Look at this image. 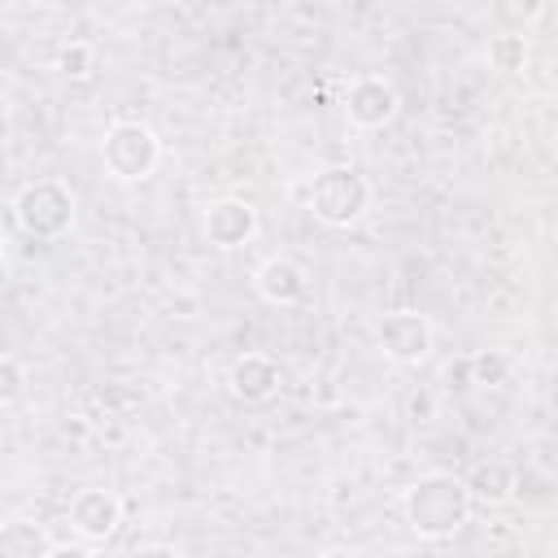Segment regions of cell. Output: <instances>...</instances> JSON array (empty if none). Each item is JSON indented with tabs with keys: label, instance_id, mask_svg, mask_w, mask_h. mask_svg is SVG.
<instances>
[{
	"label": "cell",
	"instance_id": "20",
	"mask_svg": "<svg viewBox=\"0 0 558 558\" xmlns=\"http://www.w3.org/2000/svg\"><path fill=\"white\" fill-rule=\"evenodd\" d=\"M0 262H4V227H0Z\"/></svg>",
	"mask_w": 558,
	"mask_h": 558
},
{
	"label": "cell",
	"instance_id": "2",
	"mask_svg": "<svg viewBox=\"0 0 558 558\" xmlns=\"http://www.w3.org/2000/svg\"><path fill=\"white\" fill-rule=\"evenodd\" d=\"M74 209H78V201H74L70 183H65V179H52V174L22 183L17 196H13V218H17V227H22L31 240H48V244L61 240V235H70Z\"/></svg>",
	"mask_w": 558,
	"mask_h": 558
},
{
	"label": "cell",
	"instance_id": "15",
	"mask_svg": "<svg viewBox=\"0 0 558 558\" xmlns=\"http://www.w3.org/2000/svg\"><path fill=\"white\" fill-rule=\"evenodd\" d=\"M57 70L65 74V78H92L96 74V48L92 44H83V39H70V44H61V52H57Z\"/></svg>",
	"mask_w": 558,
	"mask_h": 558
},
{
	"label": "cell",
	"instance_id": "5",
	"mask_svg": "<svg viewBox=\"0 0 558 558\" xmlns=\"http://www.w3.org/2000/svg\"><path fill=\"white\" fill-rule=\"evenodd\" d=\"M432 340H436V331L418 310H392L375 327V344L397 366H423L432 357Z\"/></svg>",
	"mask_w": 558,
	"mask_h": 558
},
{
	"label": "cell",
	"instance_id": "12",
	"mask_svg": "<svg viewBox=\"0 0 558 558\" xmlns=\"http://www.w3.org/2000/svg\"><path fill=\"white\" fill-rule=\"evenodd\" d=\"M514 488H519V480H514V471L506 466V462H480L475 466V475L466 480V493H471V501L480 497V501H488V506H501V501H510L514 497Z\"/></svg>",
	"mask_w": 558,
	"mask_h": 558
},
{
	"label": "cell",
	"instance_id": "3",
	"mask_svg": "<svg viewBox=\"0 0 558 558\" xmlns=\"http://www.w3.org/2000/svg\"><path fill=\"white\" fill-rule=\"evenodd\" d=\"M371 183H366V174L362 170H353V166H323L314 179H310V196H305V205H310V214L323 222V227H353L366 209H371Z\"/></svg>",
	"mask_w": 558,
	"mask_h": 558
},
{
	"label": "cell",
	"instance_id": "7",
	"mask_svg": "<svg viewBox=\"0 0 558 558\" xmlns=\"http://www.w3.org/2000/svg\"><path fill=\"white\" fill-rule=\"evenodd\" d=\"M65 523L83 545L109 541L122 523V497L113 488H78L65 506Z\"/></svg>",
	"mask_w": 558,
	"mask_h": 558
},
{
	"label": "cell",
	"instance_id": "9",
	"mask_svg": "<svg viewBox=\"0 0 558 558\" xmlns=\"http://www.w3.org/2000/svg\"><path fill=\"white\" fill-rule=\"evenodd\" d=\"M253 292L266 305H301L310 296V270L296 257L275 253L253 270Z\"/></svg>",
	"mask_w": 558,
	"mask_h": 558
},
{
	"label": "cell",
	"instance_id": "19",
	"mask_svg": "<svg viewBox=\"0 0 558 558\" xmlns=\"http://www.w3.org/2000/svg\"><path fill=\"white\" fill-rule=\"evenodd\" d=\"M318 558H362L357 549H349V545H331V549H323Z\"/></svg>",
	"mask_w": 558,
	"mask_h": 558
},
{
	"label": "cell",
	"instance_id": "6",
	"mask_svg": "<svg viewBox=\"0 0 558 558\" xmlns=\"http://www.w3.org/2000/svg\"><path fill=\"white\" fill-rule=\"evenodd\" d=\"M257 227H262L257 205L244 201V196H218V201H209L205 214H201V231H205V240H209L214 248H222V253L244 248V244L257 235Z\"/></svg>",
	"mask_w": 558,
	"mask_h": 558
},
{
	"label": "cell",
	"instance_id": "16",
	"mask_svg": "<svg viewBox=\"0 0 558 558\" xmlns=\"http://www.w3.org/2000/svg\"><path fill=\"white\" fill-rule=\"evenodd\" d=\"M22 392H26V366L13 353H0V410L22 401Z\"/></svg>",
	"mask_w": 558,
	"mask_h": 558
},
{
	"label": "cell",
	"instance_id": "4",
	"mask_svg": "<svg viewBox=\"0 0 558 558\" xmlns=\"http://www.w3.org/2000/svg\"><path fill=\"white\" fill-rule=\"evenodd\" d=\"M100 161L113 183H144L161 161V140L148 122L118 118V122H109V131L100 140Z\"/></svg>",
	"mask_w": 558,
	"mask_h": 558
},
{
	"label": "cell",
	"instance_id": "8",
	"mask_svg": "<svg viewBox=\"0 0 558 558\" xmlns=\"http://www.w3.org/2000/svg\"><path fill=\"white\" fill-rule=\"evenodd\" d=\"M344 118L353 122V126H362V131H379V126H388L392 118H397V109H401V96H397V87L384 78V74H357L349 87H344Z\"/></svg>",
	"mask_w": 558,
	"mask_h": 558
},
{
	"label": "cell",
	"instance_id": "10",
	"mask_svg": "<svg viewBox=\"0 0 558 558\" xmlns=\"http://www.w3.org/2000/svg\"><path fill=\"white\" fill-rule=\"evenodd\" d=\"M279 379L283 375H279V362L270 353H244L227 371V392L235 401H244V405H262V401H270L279 392Z\"/></svg>",
	"mask_w": 558,
	"mask_h": 558
},
{
	"label": "cell",
	"instance_id": "1",
	"mask_svg": "<svg viewBox=\"0 0 558 558\" xmlns=\"http://www.w3.org/2000/svg\"><path fill=\"white\" fill-rule=\"evenodd\" d=\"M471 493L466 480L453 471H427L401 493V514L405 527L418 541H449L466 519H471Z\"/></svg>",
	"mask_w": 558,
	"mask_h": 558
},
{
	"label": "cell",
	"instance_id": "13",
	"mask_svg": "<svg viewBox=\"0 0 558 558\" xmlns=\"http://www.w3.org/2000/svg\"><path fill=\"white\" fill-rule=\"evenodd\" d=\"M466 371H471V384H480V388H501V384H510V375H514V357H510L506 349H480V353H471Z\"/></svg>",
	"mask_w": 558,
	"mask_h": 558
},
{
	"label": "cell",
	"instance_id": "18",
	"mask_svg": "<svg viewBox=\"0 0 558 558\" xmlns=\"http://www.w3.org/2000/svg\"><path fill=\"white\" fill-rule=\"evenodd\" d=\"M432 410H436L432 392H414V397H410V414H414V418H418V414H423V418H432Z\"/></svg>",
	"mask_w": 558,
	"mask_h": 558
},
{
	"label": "cell",
	"instance_id": "11",
	"mask_svg": "<svg viewBox=\"0 0 558 558\" xmlns=\"http://www.w3.org/2000/svg\"><path fill=\"white\" fill-rule=\"evenodd\" d=\"M48 549H52V536L44 523L26 514H13L0 523V558H44Z\"/></svg>",
	"mask_w": 558,
	"mask_h": 558
},
{
	"label": "cell",
	"instance_id": "17",
	"mask_svg": "<svg viewBox=\"0 0 558 558\" xmlns=\"http://www.w3.org/2000/svg\"><path fill=\"white\" fill-rule=\"evenodd\" d=\"M44 558H96V554H92V545H78V541H61V545L52 541V549Z\"/></svg>",
	"mask_w": 558,
	"mask_h": 558
},
{
	"label": "cell",
	"instance_id": "14",
	"mask_svg": "<svg viewBox=\"0 0 558 558\" xmlns=\"http://www.w3.org/2000/svg\"><path fill=\"white\" fill-rule=\"evenodd\" d=\"M488 65L501 74H519L527 65V35L523 31H501L488 39Z\"/></svg>",
	"mask_w": 558,
	"mask_h": 558
}]
</instances>
